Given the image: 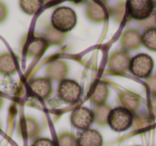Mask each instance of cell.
<instances>
[{"label": "cell", "instance_id": "obj_1", "mask_svg": "<svg viewBox=\"0 0 156 146\" xmlns=\"http://www.w3.org/2000/svg\"><path fill=\"white\" fill-rule=\"evenodd\" d=\"M51 26L61 33L69 32L77 24V15L75 11L69 7L57 8L51 14Z\"/></svg>", "mask_w": 156, "mask_h": 146}, {"label": "cell", "instance_id": "obj_2", "mask_svg": "<svg viewBox=\"0 0 156 146\" xmlns=\"http://www.w3.org/2000/svg\"><path fill=\"white\" fill-rule=\"evenodd\" d=\"M133 120H134V115L132 112L126 110L125 108L118 107L111 109L108 117V125L112 130L122 132L132 127Z\"/></svg>", "mask_w": 156, "mask_h": 146}, {"label": "cell", "instance_id": "obj_3", "mask_svg": "<svg viewBox=\"0 0 156 146\" xmlns=\"http://www.w3.org/2000/svg\"><path fill=\"white\" fill-rule=\"evenodd\" d=\"M83 95V88L77 81L72 79H64L59 83L58 96L63 103H76Z\"/></svg>", "mask_w": 156, "mask_h": 146}, {"label": "cell", "instance_id": "obj_4", "mask_svg": "<svg viewBox=\"0 0 156 146\" xmlns=\"http://www.w3.org/2000/svg\"><path fill=\"white\" fill-rule=\"evenodd\" d=\"M126 7L130 18L143 22L153 14L155 5L152 0H127Z\"/></svg>", "mask_w": 156, "mask_h": 146}, {"label": "cell", "instance_id": "obj_5", "mask_svg": "<svg viewBox=\"0 0 156 146\" xmlns=\"http://www.w3.org/2000/svg\"><path fill=\"white\" fill-rule=\"evenodd\" d=\"M153 67V59L147 54H139L130 59L129 71L138 78H149Z\"/></svg>", "mask_w": 156, "mask_h": 146}, {"label": "cell", "instance_id": "obj_6", "mask_svg": "<svg viewBox=\"0 0 156 146\" xmlns=\"http://www.w3.org/2000/svg\"><path fill=\"white\" fill-rule=\"evenodd\" d=\"M130 57L124 50H118L110 54L108 60L109 71L115 75H123L129 71Z\"/></svg>", "mask_w": 156, "mask_h": 146}, {"label": "cell", "instance_id": "obj_7", "mask_svg": "<svg viewBox=\"0 0 156 146\" xmlns=\"http://www.w3.org/2000/svg\"><path fill=\"white\" fill-rule=\"evenodd\" d=\"M94 122V113L92 110L86 107H79L71 114V124L75 128L87 130Z\"/></svg>", "mask_w": 156, "mask_h": 146}, {"label": "cell", "instance_id": "obj_8", "mask_svg": "<svg viewBox=\"0 0 156 146\" xmlns=\"http://www.w3.org/2000/svg\"><path fill=\"white\" fill-rule=\"evenodd\" d=\"M86 16L91 22L100 24L108 19L109 12L107 7L98 0H91L86 7Z\"/></svg>", "mask_w": 156, "mask_h": 146}, {"label": "cell", "instance_id": "obj_9", "mask_svg": "<svg viewBox=\"0 0 156 146\" xmlns=\"http://www.w3.org/2000/svg\"><path fill=\"white\" fill-rule=\"evenodd\" d=\"M30 90L41 99H47L52 94L51 80L48 78H35L30 81Z\"/></svg>", "mask_w": 156, "mask_h": 146}, {"label": "cell", "instance_id": "obj_10", "mask_svg": "<svg viewBox=\"0 0 156 146\" xmlns=\"http://www.w3.org/2000/svg\"><path fill=\"white\" fill-rule=\"evenodd\" d=\"M69 73V65L63 60H55L48 64L46 74L49 80L62 81Z\"/></svg>", "mask_w": 156, "mask_h": 146}, {"label": "cell", "instance_id": "obj_11", "mask_svg": "<svg viewBox=\"0 0 156 146\" xmlns=\"http://www.w3.org/2000/svg\"><path fill=\"white\" fill-rule=\"evenodd\" d=\"M120 43L125 50H136L142 45V35L138 30L127 29L122 34Z\"/></svg>", "mask_w": 156, "mask_h": 146}, {"label": "cell", "instance_id": "obj_12", "mask_svg": "<svg viewBox=\"0 0 156 146\" xmlns=\"http://www.w3.org/2000/svg\"><path fill=\"white\" fill-rule=\"evenodd\" d=\"M77 141L78 146H103V137L95 129L83 130Z\"/></svg>", "mask_w": 156, "mask_h": 146}, {"label": "cell", "instance_id": "obj_13", "mask_svg": "<svg viewBox=\"0 0 156 146\" xmlns=\"http://www.w3.org/2000/svg\"><path fill=\"white\" fill-rule=\"evenodd\" d=\"M119 101L121 103L122 108H125L126 110L133 112L137 111L141 105V97L139 95L135 94L129 91L120 93L119 95Z\"/></svg>", "mask_w": 156, "mask_h": 146}, {"label": "cell", "instance_id": "obj_14", "mask_svg": "<svg viewBox=\"0 0 156 146\" xmlns=\"http://www.w3.org/2000/svg\"><path fill=\"white\" fill-rule=\"evenodd\" d=\"M47 46L48 44L44 37H33V39L29 40L25 52H26L27 56L37 58V57L42 56L45 52Z\"/></svg>", "mask_w": 156, "mask_h": 146}, {"label": "cell", "instance_id": "obj_15", "mask_svg": "<svg viewBox=\"0 0 156 146\" xmlns=\"http://www.w3.org/2000/svg\"><path fill=\"white\" fill-rule=\"evenodd\" d=\"M109 96V88L105 82L100 81L96 83L95 88L93 89L90 96V100L94 106H102L105 105L107 98Z\"/></svg>", "mask_w": 156, "mask_h": 146}, {"label": "cell", "instance_id": "obj_16", "mask_svg": "<svg viewBox=\"0 0 156 146\" xmlns=\"http://www.w3.org/2000/svg\"><path fill=\"white\" fill-rule=\"evenodd\" d=\"M17 71L15 58L10 52L0 54V74L3 76H12Z\"/></svg>", "mask_w": 156, "mask_h": 146}, {"label": "cell", "instance_id": "obj_17", "mask_svg": "<svg viewBox=\"0 0 156 146\" xmlns=\"http://www.w3.org/2000/svg\"><path fill=\"white\" fill-rule=\"evenodd\" d=\"M20 131L23 132V134L26 135L27 137H37V133L40 132V127L39 124L37 123V120H33L31 117H26L23 123L20 124Z\"/></svg>", "mask_w": 156, "mask_h": 146}, {"label": "cell", "instance_id": "obj_18", "mask_svg": "<svg viewBox=\"0 0 156 146\" xmlns=\"http://www.w3.org/2000/svg\"><path fill=\"white\" fill-rule=\"evenodd\" d=\"M43 0H20V8L25 14L35 15L42 9Z\"/></svg>", "mask_w": 156, "mask_h": 146}, {"label": "cell", "instance_id": "obj_19", "mask_svg": "<svg viewBox=\"0 0 156 146\" xmlns=\"http://www.w3.org/2000/svg\"><path fill=\"white\" fill-rule=\"evenodd\" d=\"M111 108L107 105H102L98 106L95 108V110L93 111L94 113V120L96 124L98 125H106L108 124V117L110 114Z\"/></svg>", "mask_w": 156, "mask_h": 146}, {"label": "cell", "instance_id": "obj_20", "mask_svg": "<svg viewBox=\"0 0 156 146\" xmlns=\"http://www.w3.org/2000/svg\"><path fill=\"white\" fill-rule=\"evenodd\" d=\"M142 45L151 51H156V27L144 31L142 34Z\"/></svg>", "mask_w": 156, "mask_h": 146}, {"label": "cell", "instance_id": "obj_21", "mask_svg": "<svg viewBox=\"0 0 156 146\" xmlns=\"http://www.w3.org/2000/svg\"><path fill=\"white\" fill-rule=\"evenodd\" d=\"M45 41L47 42V44H54V45H57V44L62 43V41L64 40V33H61L59 31H57L54 27H48L46 29L45 32V36H44Z\"/></svg>", "mask_w": 156, "mask_h": 146}, {"label": "cell", "instance_id": "obj_22", "mask_svg": "<svg viewBox=\"0 0 156 146\" xmlns=\"http://www.w3.org/2000/svg\"><path fill=\"white\" fill-rule=\"evenodd\" d=\"M58 145L59 146H78L77 137L73 133L65 132L58 137Z\"/></svg>", "mask_w": 156, "mask_h": 146}, {"label": "cell", "instance_id": "obj_23", "mask_svg": "<svg viewBox=\"0 0 156 146\" xmlns=\"http://www.w3.org/2000/svg\"><path fill=\"white\" fill-rule=\"evenodd\" d=\"M112 14H113V16H115V18L119 23L124 22V19H125L126 17H129V14H128L126 3H124V2L119 3V5L115 7V10L112 11Z\"/></svg>", "mask_w": 156, "mask_h": 146}, {"label": "cell", "instance_id": "obj_24", "mask_svg": "<svg viewBox=\"0 0 156 146\" xmlns=\"http://www.w3.org/2000/svg\"><path fill=\"white\" fill-rule=\"evenodd\" d=\"M150 125V122L147 120V116H143V115H139L134 117L133 120V125L132 127L137 130V129H142V128H147Z\"/></svg>", "mask_w": 156, "mask_h": 146}, {"label": "cell", "instance_id": "obj_25", "mask_svg": "<svg viewBox=\"0 0 156 146\" xmlns=\"http://www.w3.org/2000/svg\"><path fill=\"white\" fill-rule=\"evenodd\" d=\"M145 85H147L149 92L152 95L156 96V76H150L149 78H147Z\"/></svg>", "mask_w": 156, "mask_h": 146}, {"label": "cell", "instance_id": "obj_26", "mask_svg": "<svg viewBox=\"0 0 156 146\" xmlns=\"http://www.w3.org/2000/svg\"><path fill=\"white\" fill-rule=\"evenodd\" d=\"M31 146H56V143L48 137H40L35 140Z\"/></svg>", "mask_w": 156, "mask_h": 146}, {"label": "cell", "instance_id": "obj_27", "mask_svg": "<svg viewBox=\"0 0 156 146\" xmlns=\"http://www.w3.org/2000/svg\"><path fill=\"white\" fill-rule=\"evenodd\" d=\"M8 16V8L3 2L0 1V24H2Z\"/></svg>", "mask_w": 156, "mask_h": 146}, {"label": "cell", "instance_id": "obj_28", "mask_svg": "<svg viewBox=\"0 0 156 146\" xmlns=\"http://www.w3.org/2000/svg\"><path fill=\"white\" fill-rule=\"evenodd\" d=\"M150 110H151L152 115L156 118V96L152 98L151 103H150Z\"/></svg>", "mask_w": 156, "mask_h": 146}, {"label": "cell", "instance_id": "obj_29", "mask_svg": "<svg viewBox=\"0 0 156 146\" xmlns=\"http://www.w3.org/2000/svg\"><path fill=\"white\" fill-rule=\"evenodd\" d=\"M60 1L61 0H43L44 5H47V7H55V5H58Z\"/></svg>", "mask_w": 156, "mask_h": 146}, {"label": "cell", "instance_id": "obj_30", "mask_svg": "<svg viewBox=\"0 0 156 146\" xmlns=\"http://www.w3.org/2000/svg\"><path fill=\"white\" fill-rule=\"evenodd\" d=\"M71 2L75 3V5H81V3L87 2V0H69Z\"/></svg>", "mask_w": 156, "mask_h": 146}, {"label": "cell", "instance_id": "obj_31", "mask_svg": "<svg viewBox=\"0 0 156 146\" xmlns=\"http://www.w3.org/2000/svg\"><path fill=\"white\" fill-rule=\"evenodd\" d=\"M2 103H3V99H2V97L0 96V108L2 107Z\"/></svg>", "mask_w": 156, "mask_h": 146}, {"label": "cell", "instance_id": "obj_32", "mask_svg": "<svg viewBox=\"0 0 156 146\" xmlns=\"http://www.w3.org/2000/svg\"><path fill=\"white\" fill-rule=\"evenodd\" d=\"M152 2L154 3V5H156V0H152Z\"/></svg>", "mask_w": 156, "mask_h": 146}]
</instances>
